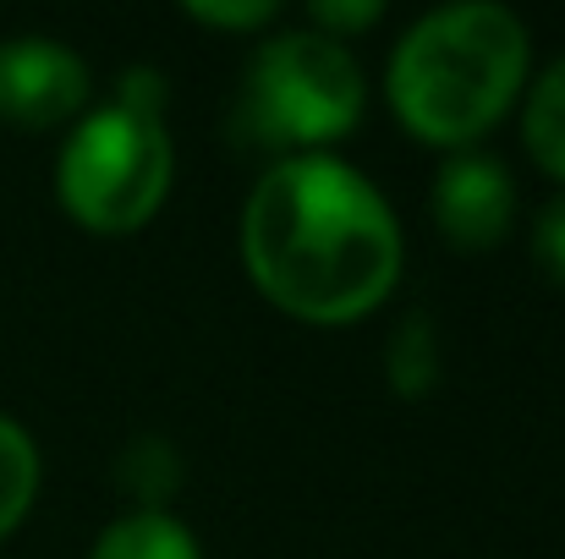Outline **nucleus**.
<instances>
[{"mask_svg":"<svg viewBox=\"0 0 565 559\" xmlns=\"http://www.w3.org/2000/svg\"><path fill=\"white\" fill-rule=\"evenodd\" d=\"M247 286L308 330L369 324L406 275L395 203L347 154L269 160L236 214Z\"/></svg>","mask_w":565,"mask_h":559,"instance_id":"f257e3e1","label":"nucleus"},{"mask_svg":"<svg viewBox=\"0 0 565 559\" xmlns=\"http://www.w3.org/2000/svg\"><path fill=\"white\" fill-rule=\"evenodd\" d=\"M533 77V28L500 0H450L423 11L384 55V105L395 127L439 154L483 149L522 105Z\"/></svg>","mask_w":565,"mask_h":559,"instance_id":"f03ea898","label":"nucleus"},{"mask_svg":"<svg viewBox=\"0 0 565 559\" xmlns=\"http://www.w3.org/2000/svg\"><path fill=\"white\" fill-rule=\"evenodd\" d=\"M369 72L352 44L280 22L253 39L225 132L236 149L291 160V154H341V143L369 121Z\"/></svg>","mask_w":565,"mask_h":559,"instance_id":"7ed1b4c3","label":"nucleus"},{"mask_svg":"<svg viewBox=\"0 0 565 559\" xmlns=\"http://www.w3.org/2000/svg\"><path fill=\"white\" fill-rule=\"evenodd\" d=\"M55 203L88 236H138L177 186V143L160 116L88 105L55 149Z\"/></svg>","mask_w":565,"mask_h":559,"instance_id":"20e7f679","label":"nucleus"},{"mask_svg":"<svg viewBox=\"0 0 565 559\" xmlns=\"http://www.w3.org/2000/svg\"><path fill=\"white\" fill-rule=\"evenodd\" d=\"M94 99L88 61L55 33H11L0 39V127L55 132L72 127Z\"/></svg>","mask_w":565,"mask_h":559,"instance_id":"39448f33","label":"nucleus"},{"mask_svg":"<svg viewBox=\"0 0 565 559\" xmlns=\"http://www.w3.org/2000/svg\"><path fill=\"white\" fill-rule=\"evenodd\" d=\"M516 203L522 197L511 182V165L489 149L445 154L434 171V186H428L434 230L456 252H494L516 225Z\"/></svg>","mask_w":565,"mask_h":559,"instance_id":"423d86ee","label":"nucleus"},{"mask_svg":"<svg viewBox=\"0 0 565 559\" xmlns=\"http://www.w3.org/2000/svg\"><path fill=\"white\" fill-rule=\"evenodd\" d=\"M516 127H522L527 160L555 182V192H565V50L555 61L533 66L516 105Z\"/></svg>","mask_w":565,"mask_h":559,"instance_id":"0eeeda50","label":"nucleus"},{"mask_svg":"<svg viewBox=\"0 0 565 559\" xmlns=\"http://www.w3.org/2000/svg\"><path fill=\"white\" fill-rule=\"evenodd\" d=\"M88 559H203V544L177 510H127L105 522Z\"/></svg>","mask_w":565,"mask_h":559,"instance_id":"6e6552de","label":"nucleus"},{"mask_svg":"<svg viewBox=\"0 0 565 559\" xmlns=\"http://www.w3.org/2000/svg\"><path fill=\"white\" fill-rule=\"evenodd\" d=\"M44 488V455L28 422H17L11 411H0V544L17 538L39 505Z\"/></svg>","mask_w":565,"mask_h":559,"instance_id":"1a4fd4ad","label":"nucleus"},{"mask_svg":"<svg viewBox=\"0 0 565 559\" xmlns=\"http://www.w3.org/2000/svg\"><path fill=\"white\" fill-rule=\"evenodd\" d=\"M445 378V357H439V324L434 313L412 308L390 341H384V384L401 395V400H428Z\"/></svg>","mask_w":565,"mask_h":559,"instance_id":"9d476101","label":"nucleus"},{"mask_svg":"<svg viewBox=\"0 0 565 559\" xmlns=\"http://www.w3.org/2000/svg\"><path fill=\"white\" fill-rule=\"evenodd\" d=\"M182 450L166 433H138L121 455H116V477L132 494V510H171L177 488H182Z\"/></svg>","mask_w":565,"mask_h":559,"instance_id":"9b49d317","label":"nucleus"},{"mask_svg":"<svg viewBox=\"0 0 565 559\" xmlns=\"http://www.w3.org/2000/svg\"><path fill=\"white\" fill-rule=\"evenodd\" d=\"M182 17L198 28H214V33H247V39H264L269 28L286 22V11L275 0H188Z\"/></svg>","mask_w":565,"mask_h":559,"instance_id":"f8f14e48","label":"nucleus"},{"mask_svg":"<svg viewBox=\"0 0 565 559\" xmlns=\"http://www.w3.org/2000/svg\"><path fill=\"white\" fill-rule=\"evenodd\" d=\"M527 252H533L539 275L565 291V192H555V197L533 214V225H527Z\"/></svg>","mask_w":565,"mask_h":559,"instance_id":"ddd939ff","label":"nucleus"},{"mask_svg":"<svg viewBox=\"0 0 565 559\" xmlns=\"http://www.w3.org/2000/svg\"><path fill=\"white\" fill-rule=\"evenodd\" d=\"M302 22L330 33V39H341V44H352L358 33H369V28L384 22V0H313L302 11Z\"/></svg>","mask_w":565,"mask_h":559,"instance_id":"4468645a","label":"nucleus"},{"mask_svg":"<svg viewBox=\"0 0 565 559\" xmlns=\"http://www.w3.org/2000/svg\"><path fill=\"white\" fill-rule=\"evenodd\" d=\"M121 110H138V116H160L166 121V105H171V77L160 66H127L116 77V99Z\"/></svg>","mask_w":565,"mask_h":559,"instance_id":"2eb2a0df","label":"nucleus"}]
</instances>
